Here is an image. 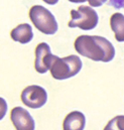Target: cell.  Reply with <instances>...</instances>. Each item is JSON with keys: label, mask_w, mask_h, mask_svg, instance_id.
Returning a JSON list of instances; mask_svg holds the SVG:
<instances>
[{"label": "cell", "mask_w": 124, "mask_h": 130, "mask_svg": "<svg viewBox=\"0 0 124 130\" xmlns=\"http://www.w3.org/2000/svg\"><path fill=\"white\" fill-rule=\"evenodd\" d=\"M29 18L40 32L53 35L58 31V22L54 14L41 5H33L29 10Z\"/></svg>", "instance_id": "3957f363"}, {"label": "cell", "mask_w": 124, "mask_h": 130, "mask_svg": "<svg viewBox=\"0 0 124 130\" xmlns=\"http://www.w3.org/2000/svg\"><path fill=\"white\" fill-rule=\"evenodd\" d=\"M86 125V117L80 111H72L63 122L64 130H84Z\"/></svg>", "instance_id": "ba28073f"}, {"label": "cell", "mask_w": 124, "mask_h": 130, "mask_svg": "<svg viewBox=\"0 0 124 130\" xmlns=\"http://www.w3.org/2000/svg\"><path fill=\"white\" fill-rule=\"evenodd\" d=\"M70 2H72V3H84V2H86L87 0H69Z\"/></svg>", "instance_id": "2e32d148"}, {"label": "cell", "mask_w": 124, "mask_h": 130, "mask_svg": "<svg viewBox=\"0 0 124 130\" xmlns=\"http://www.w3.org/2000/svg\"><path fill=\"white\" fill-rule=\"evenodd\" d=\"M10 36L14 41L20 42L22 44L28 43L33 38L32 27L28 23H21L11 30Z\"/></svg>", "instance_id": "9c48e42d"}, {"label": "cell", "mask_w": 124, "mask_h": 130, "mask_svg": "<svg viewBox=\"0 0 124 130\" xmlns=\"http://www.w3.org/2000/svg\"><path fill=\"white\" fill-rule=\"evenodd\" d=\"M76 52L94 62L109 63L115 57L113 44L99 35H80L74 43Z\"/></svg>", "instance_id": "6da1fadb"}, {"label": "cell", "mask_w": 124, "mask_h": 130, "mask_svg": "<svg viewBox=\"0 0 124 130\" xmlns=\"http://www.w3.org/2000/svg\"><path fill=\"white\" fill-rule=\"evenodd\" d=\"M42 1L48 3V4H50V5H55V4H57L59 2V0H42Z\"/></svg>", "instance_id": "9a60e30c"}, {"label": "cell", "mask_w": 124, "mask_h": 130, "mask_svg": "<svg viewBox=\"0 0 124 130\" xmlns=\"http://www.w3.org/2000/svg\"><path fill=\"white\" fill-rule=\"evenodd\" d=\"M103 130H124V115L115 116L107 123Z\"/></svg>", "instance_id": "8fae6325"}, {"label": "cell", "mask_w": 124, "mask_h": 130, "mask_svg": "<svg viewBox=\"0 0 124 130\" xmlns=\"http://www.w3.org/2000/svg\"><path fill=\"white\" fill-rule=\"evenodd\" d=\"M21 101L25 106L31 109H38L45 105L48 93L44 88L37 85H31L21 92Z\"/></svg>", "instance_id": "5b68a950"}, {"label": "cell", "mask_w": 124, "mask_h": 130, "mask_svg": "<svg viewBox=\"0 0 124 130\" xmlns=\"http://www.w3.org/2000/svg\"><path fill=\"white\" fill-rule=\"evenodd\" d=\"M51 47L46 42H40L35 47L34 69L39 74H45L50 69L54 60Z\"/></svg>", "instance_id": "8992f818"}, {"label": "cell", "mask_w": 124, "mask_h": 130, "mask_svg": "<svg viewBox=\"0 0 124 130\" xmlns=\"http://www.w3.org/2000/svg\"><path fill=\"white\" fill-rule=\"evenodd\" d=\"M83 63L78 56L71 55L65 58L54 56L51 66V74L56 80H67L76 76L82 69Z\"/></svg>", "instance_id": "7a4b0ae2"}, {"label": "cell", "mask_w": 124, "mask_h": 130, "mask_svg": "<svg viewBox=\"0 0 124 130\" xmlns=\"http://www.w3.org/2000/svg\"><path fill=\"white\" fill-rule=\"evenodd\" d=\"M89 1V4L93 7H100L102 6L104 3H106L107 0H88Z\"/></svg>", "instance_id": "5bb4252c"}, {"label": "cell", "mask_w": 124, "mask_h": 130, "mask_svg": "<svg viewBox=\"0 0 124 130\" xmlns=\"http://www.w3.org/2000/svg\"><path fill=\"white\" fill-rule=\"evenodd\" d=\"M7 103L5 101V99L0 97V120H2L5 115H6V112H7Z\"/></svg>", "instance_id": "7c38bea8"}, {"label": "cell", "mask_w": 124, "mask_h": 130, "mask_svg": "<svg viewBox=\"0 0 124 130\" xmlns=\"http://www.w3.org/2000/svg\"><path fill=\"white\" fill-rule=\"evenodd\" d=\"M10 119L16 130H34L35 122L29 112L22 107H14L10 113Z\"/></svg>", "instance_id": "52a82bcc"}, {"label": "cell", "mask_w": 124, "mask_h": 130, "mask_svg": "<svg viewBox=\"0 0 124 130\" xmlns=\"http://www.w3.org/2000/svg\"><path fill=\"white\" fill-rule=\"evenodd\" d=\"M110 27L115 34V39L119 42L124 41V15L116 12L110 17Z\"/></svg>", "instance_id": "30bf717a"}, {"label": "cell", "mask_w": 124, "mask_h": 130, "mask_svg": "<svg viewBox=\"0 0 124 130\" xmlns=\"http://www.w3.org/2000/svg\"><path fill=\"white\" fill-rule=\"evenodd\" d=\"M108 5L115 9H122L124 8V0H109Z\"/></svg>", "instance_id": "4fadbf2b"}, {"label": "cell", "mask_w": 124, "mask_h": 130, "mask_svg": "<svg viewBox=\"0 0 124 130\" xmlns=\"http://www.w3.org/2000/svg\"><path fill=\"white\" fill-rule=\"evenodd\" d=\"M71 20L68 25L71 28H81L83 30H92L94 29L99 21L97 12L90 6L81 5L79 8L71 10Z\"/></svg>", "instance_id": "277c9868"}]
</instances>
